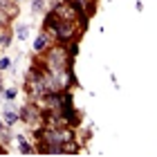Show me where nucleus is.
<instances>
[{
    "label": "nucleus",
    "instance_id": "obj_10",
    "mask_svg": "<svg viewBox=\"0 0 157 157\" xmlns=\"http://www.w3.org/2000/svg\"><path fill=\"white\" fill-rule=\"evenodd\" d=\"M0 11H2V9H0ZM5 23H7V16H2V13H0V27H2Z\"/></svg>",
    "mask_w": 157,
    "mask_h": 157
},
{
    "label": "nucleus",
    "instance_id": "obj_5",
    "mask_svg": "<svg viewBox=\"0 0 157 157\" xmlns=\"http://www.w3.org/2000/svg\"><path fill=\"white\" fill-rule=\"evenodd\" d=\"M5 119H7V124H16V121H18V115H16V112H11L9 108H7V112H5Z\"/></svg>",
    "mask_w": 157,
    "mask_h": 157
},
{
    "label": "nucleus",
    "instance_id": "obj_9",
    "mask_svg": "<svg viewBox=\"0 0 157 157\" xmlns=\"http://www.w3.org/2000/svg\"><path fill=\"white\" fill-rule=\"evenodd\" d=\"M70 56H76V45H70Z\"/></svg>",
    "mask_w": 157,
    "mask_h": 157
},
{
    "label": "nucleus",
    "instance_id": "obj_4",
    "mask_svg": "<svg viewBox=\"0 0 157 157\" xmlns=\"http://www.w3.org/2000/svg\"><path fill=\"white\" fill-rule=\"evenodd\" d=\"M47 45H49V36L47 34H40L36 38V43H34V49H36V52H43V49H47Z\"/></svg>",
    "mask_w": 157,
    "mask_h": 157
},
{
    "label": "nucleus",
    "instance_id": "obj_2",
    "mask_svg": "<svg viewBox=\"0 0 157 157\" xmlns=\"http://www.w3.org/2000/svg\"><path fill=\"white\" fill-rule=\"evenodd\" d=\"M56 36H59V40L63 43V45H65L67 40H72L74 38V34H76V29H74V23L72 20H61L59 25H56Z\"/></svg>",
    "mask_w": 157,
    "mask_h": 157
},
{
    "label": "nucleus",
    "instance_id": "obj_3",
    "mask_svg": "<svg viewBox=\"0 0 157 157\" xmlns=\"http://www.w3.org/2000/svg\"><path fill=\"white\" fill-rule=\"evenodd\" d=\"M54 13L59 16L61 20H74V7H70V5H56L54 7Z\"/></svg>",
    "mask_w": 157,
    "mask_h": 157
},
{
    "label": "nucleus",
    "instance_id": "obj_6",
    "mask_svg": "<svg viewBox=\"0 0 157 157\" xmlns=\"http://www.w3.org/2000/svg\"><path fill=\"white\" fill-rule=\"evenodd\" d=\"M18 38H27V27H18Z\"/></svg>",
    "mask_w": 157,
    "mask_h": 157
},
{
    "label": "nucleus",
    "instance_id": "obj_11",
    "mask_svg": "<svg viewBox=\"0 0 157 157\" xmlns=\"http://www.w3.org/2000/svg\"><path fill=\"white\" fill-rule=\"evenodd\" d=\"M0 128H2V124H0Z\"/></svg>",
    "mask_w": 157,
    "mask_h": 157
},
{
    "label": "nucleus",
    "instance_id": "obj_8",
    "mask_svg": "<svg viewBox=\"0 0 157 157\" xmlns=\"http://www.w3.org/2000/svg\"><path fill=\"white\" fill-rule=\"evenodd\" d=\"M5 97H7V99H13V97H16V90H7Z\"/></svg>",
    "mask_w": 157,
    "mask_h": 157
},
{
    "label": "nucleus",
    "instance_id": "obj_7",
    "mask_svg": "<svg viewBox=\"0 0 157 157\" xmlns=\"http://www.w3.org/2000/svg\"><path fill=\"white\" fill-rule=\"evenodd\" d=\"M9 67V59H0V70H7Z\"/></svg>",
    "mask_w": 157,
    "mask_h": 157
},
{
    "label": "nucleus",
    "instance_id": "obj_1",
    "mask_svg": "<svg viewBox=\"0 0 157 157\" xmlns=\"http://www.w3.org/2000/svg\"><path fill=\"white\" fill-rule=\"evenodd\" d=\"M45 63H47V70L52 74L61 72V70H67V49L65 47H52Z\"/></svg>",
    "mask_w": 157,
    "mask_h": 157
}]
</instances>
